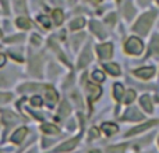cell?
Returning <instances> with one entry per match:
<instances>
[{"label": "cell", "instance_id": "6da1fadb", "mask_svg": "<svg viewBox=\"0 0 159 153\" xmlns=\"http://www.w3.org/2000/svg\"><path fill=\"white\" fill-rule=\"evenodd\" d=\"M155 17H157V13L155 11H149V13H145L140 17V20L137 21V24L134 25V31L141 35H145L147 32L149 31L152 22H154Z\"/></svg>", "mask_w": 159, "mask_h": 153}, {"label": "cell", "instance_id": "7a4b0ae2", "mask_svg": "<svg viewBox=\"0 0 159 153\" xmlns=\"http://www.w3.org/2000/svg\"><path fill=\"white\" fill-rule=\"evenodd\" d=\"M124 49H126V52L129 53V55H140V53L143 52V49H144V45L138 38L133 36V38H130L129 41L126 42Z\"/></svg>", "mask_w": 159, "mask_h": 153}, {"label": "cell", "instance_id": "3957f363", "mask_svg": "<svg viewBox=\"0 0 159 153\" xmlns=\"http://www.w3.org/2000/svg\"><path fill=\"white\" fill-rule=\"evenodd\" d=\"M96 53H98L99 59H102V60L110 59L112 57V53H113V46L110 43L99 45V46H96Z\"/></svg>", "mask_w": 159, "mask_h": 153}, {"label": "cell", "instance_id": "277c9868", "mask_svg": "<svg viewBox=\"0 0 159 153\" xmlns=\"http://www.w3.org/2000/svg\"><path fill=\"white\" fill-rule=\"evenodd\" d=\"M85 89H87V96H88V100L89 102H95L102 93L101 88L96 86V85H92V84H87L85 85Z\"/></svg>", "mask_w": 159, "mask_h": 153}, {"label": "cell", "instance_id": "5b68a950", "mask_svg": "<svg viewBox=\"0 0 159 153\" xmlns=\"http://www.w3.org/2000/svg\"><path fill=\"white\" fill-rule=\"evenodd\" d=\"M144 118V116L141 114L140 111H138L137 109H130V110H127L126 111V114H124V117H123V120H131V121H140V120H143Z\"/></svg>", "mask_w": 159, "mask_h": 153}, {"label": "cell", "instance_id": "8992f818", "mask_svg": "<svg viewBox=\"0 0 159 153\" xmlns=\"http://www.w3.org/2000/svg\"><path fill=\"white\" fill-rule=\"evenodd\" d=\"M134 74L137 76H140V78H143V79H148V78H151V76L155 74V70L152 68V67H144V68L135 70Z\"/></svg>", "mask_w": 159, "mask_h": 153}, {"label": "cell", "instance_id": "52a82bcc", "mask_svg": "<svg viewBox=\"0 0 159 153\" xmlns=\"http://www.w3.org/2000/svg\"><path fill=\"white\" fill-rule=\"evenodd\" d=\"M92 60V55H91V50L89 47H87V49L82 52L81 57H80V61H78V68H84L85 66H87L89 61Z\"/></svg>", "mask_w": 159, "mask_h": 153}, {"label": "cell", "instance_id": "ba28073f", "mask_svg": "<svg viewBox=\"0 0 159 153\" xmlns=\"http://www.w3.org/2000/svg\"><path fill=\"white\" fill-rule=\"evenodd\" d=\"M78 141H80V138H74V139H70V141H67V142H64L63 145L60 146V148H57V149H56V152H57V153H60V152H67V151H71V149L74 148V146H77Z\"/></svg>", "mask_w": 159, "mask_h": 153}, {"label": "cell", "instance_id": "9c48e42d", "mask_svg": "<svg viewBox=\"0 0 159 153\" xmlns=\"http://www.w3.org/2000/svg\"><path fill=\"white\" fill-rule=\"evenodd\" d=\"M91 29H92L93 33H96V36H99L101 39H103L106 36V32H105L103 27H102L99 22H95V21H91Z\"/></svg>", "mask_w": 159, "mask_h": 153}, {"label": "cell", "instance_id": "30bf717a", "mask_svg": "<svg viewBox=\"0 0 159 153\" xmlns=\"http://www.w3.org/2000/svg\"><path fill=\"white\" fill-rule=\"evenodd\" d=\"M157 123V121H149V123H147V124H144V125H140V127H135V128H133V129H130L129 132H127V135L129 137H131V135H134V134H138V132H143V131H145V129H148V128H151L154 124Z\"/></svg>", "mask_w": 159, "mask_h": 153}, {"label": "cell", "instance_id": "8fae6325", "mask_svg": "<svg viewBox=\"0 0 159 153\" xmlns=\"http://www.w3.org/2000/svg\"><path fill=\"white\" fill-rule=\"evenodd\" d=\"M102 129H103V132L107 135V137H110V135L116 134V132L119 131V127L113 123H105L103 125H102Z\"/></svg>", "mask_w": 159, "mask_h": 153}, {"label": "cell", "instance_id": "7c38bea8", "mask_svg": "<svg viewBox=\"0 0 159 153\" xmlns=\"http://www.w3.org/2000/svg\"><path fill=\"white\" fill-rule=\"evenodd\" d=\"M27 128H20L17 129L16 132H14V135L11 137V141H13L14 143H21V141L24 139V137L27 135Z\"/></svg>", "mask_w": 159, "mask_h": 153}, {"label": "cell", "instance_id": "4fadbf2b", "mask_svg": "<svg viewBox=\"0 0 159 153\" xmlns=\"http://www.w3.org/2000/svg\"><path fill=\"white\" fill-rule=\"evenodd\" d=\"M140 103H141V106L144 107V110H145L147 113H152V103H151V98H149L148 95L141 96Z\"/></svg>", "mask_w": 159, "mask_h": 153}, {"label": "cell", "instance_id": "5bb4252c", "mask_svg": "<svg viewBox=\"0 0 159 153\" xmlns=\"http://www.w3.org/2000/svg\"><path fill=\"white\" fill-rule=\"evenodd\" d=\"M103 68L106 70V71L109 72L110 75H120V67H119L117 64H113V63H110V64H105Z\"/></svg>", "mask_w": 159, "mask_h": 153}, {"label": "cell", "instance_id": "9a60e30c", "mask_svg": "<svg viewBox=\"0 0 159 153\" xmlns=\"http://www.w3.org/2000/svg\"><path fill=\"white\" fill-rule=\"evenodd\" d=\"M46 96H48V102H49L50 106H53V104L57 102V93H56L55 89H52V88H46Z\"/></svg>", "mask_w": 159, "mask_h": 153}, {"label": "cell", "instance_id": "2e32d148", "mask_svg": "<svg viewBox=\"0 0 159 153\" xmlns=\"http://www.w3.org/2000/svg\"><path fill=\"white\" fill-rule=\"evenodd\" d=\"M149 52L155 56H159V35L154 36V39L151 41V47H149Z\"/></svg>", "mask_w": 159, "mask_h": 153}, {"label": "cell", "instance_id": "e0dca14e", "mask_svg": "<svg viewBox=\"0 0 159 153\" xmlns=\"http://www.w3.org/2000/svg\"><path fill=\"white\" fill-rule=\"evenodd\" d=\"M16 24H17V27L21 28V29H30L31 28V21L30 20H27V18H22V17L17 18Z\"/></svg>", "mask_w": 159, "mask_h": 153}, {"label": "cell", "instance_id": "ac0fdd59", "mask_svg": "<svg viewBox=\"0 0 159 153\" xmlns=\"http://www.w3.org/2000/svg\"><path fill=\"white\" fill-rule=\"evenodd\" d=\"M123 93H124V89L120 84H116L115 86H113V95H115L116 100H120V99L123 98Z\"/></svg>", "mask_w": 159, "mask_h": 153}, {"label": "cell", "instance_id": "d6986e66", "mask_svg": "<svg viewBox=\"0 0 159 153\" xmlns=\"http://www.w3.org/2000/svg\"><path fill=\"white\" fill-rule=\"evenodd\" d=\"M42 131L46 134H59V128L55 127L53 124H43L42 125Z\"/></svg>", "mask_w": 159, "mask_h": 153}, {"label": "cell", "instance_id": "ffe728a7", "mask_svg": "<svg viewBox=\"0 0 159 153\" xmlns=\"http://www.w3.org/2000/svg\"><path fill=\"white\" fill-rule=\"evenodd\" d=\"M85 25V20L84 18H75L71 21V24H70V28L71 29H80V28H82Z\"/></svg>", "mask_w": 159, "mask_h": 153}, {"label": "cell", "instance_id": "44dd1931", "mask_svg": "<svg viewBox=\"0 0 159 153\" xmlns=\"http://www.w3.org/2000/svg\"><path fill=\"white\" fill-rule=\"evenodd\" d=\"M63 18H64V15H63V11L61 10H55L53 11V20H55L56 25H60L61 22H63Z\"/></svg>", "mask_w": 159, "mask_h": 153}, {"label": "cell", "instance_id": "7402d4cb", "mask_svg": "<svg viewBox=\"0 0 159 153\" xmlns=\"http://www.w3.org/2000/svg\"><path fill=\"white\" fill-rule=\"evenodd\" d=\"M14 6H16V10L18 13H25L27 8H25V0H14Z\"/></svg>", "mask_w": 159, "mask_h": 153}, {"label": "cell", "instance_id": "603a6c76", "mask_svg": "<svg viewBox=\"0 0 159 153\" xmlns=\"http://www.w3.org/2000/svg\"><path fill=\"white\" fill-rule=\"evenodd\" d=\"M135 99V92L133 89H130V90H127V93H126V98H124V103L126 104H130L133 100Z\"/></svg>", "mask_w": 159, "mask_h": 153}, {"label": "cell", "instance_id": "cb8c5ba5", "mask_svg": "<svg viewBox=\"0 0 159 153\" xmlns=\"http://www.w3.org/2000/svg\"><path fill=\"white\" fill-rule=\"evenodd\" d=\"M124 13H126L127 18H131V17L134 15V8L131 7V3H126V6H124Z\"/></svg>", "mask_w": 159, "mask_h": 153}, {"label": "cell", "instance_id": "d4e9b609", "mask_svg": "<svg viewBox=\"0 0 159 153\" xmlns=\"http://www.w3.org/2000/svg\"><path fill=\"white\" fill-rule=\"evenodd\" d=\"M59 113H60V116H67L70 113V106H69V103H67V102H63V103H61Z\"/></svg>", "mask_w": 159, "mask_h": 153}, {"label": "cell", "instance_id": "484cf974", "mask_svg": "<svg viewBox=\"0 0 159 153\" xmlns=\"http://www.w3.org/2000/svg\"><path fill=\"white\" fill-rule=\"evenodd\" d=\"M92 78H93V81H96V82H103L105 81V75H103L102 71H93Z\"/></svg>", "mask_w": 159, "mask_h": 153}, {"label": "cell", "instance_id": "4316f807", "mask_svg": "<svg viewBox=\"0 0 159 153\" xmlns=\"http://www.w3.org/2000/svg\"><path fill=\"white\" fill-rule=\"evenodd\" d=\"M38 21L41 22V24L43 25L45 28H50V20L48 18L46 15H39L38 17Z\"/></svg>", "mask_w": 159, "mask_h": 153}, {"label": "cell", "instance_id": "83f0119b", "mask_svg": "<svg viewBox=\"0 0 159 153\" xmlns=\"http://www.w3.org/2000/svg\"><path fill=\"white\" fill-rule=\"evenodd\" d=\"M11 99L10 93H0V103H7Z\"/></svg>", "mask_w": 159, "mask_h": 153}, {"label": "cell", "instance_id": "f1b7e54d", "mask_svg": "<svg viewBox=\"0 0 159 153\" xmlns=\"http://www.w3.org/2000/svg\"><path fill=\"white\" fill-rule=\"evenodd\" d=\"M31 104H32V106H41L42 98H39V96H34V98L31 99Z\"/></svg>", "mask_w": 159, "mask_h": 153}, {"label": "cell", "instance_id": "f546056e", "mask_svg": "<svg viewBox=\"0 0 159 153\" xmlns=\"http://www.w3.org/2000/svg\"><path fill=\"white\" fill-rule=\"evenodd\" d=\"M31 42H32L35 46H38V45L41 43V38H39L38 35H32V36H31Z\"/></svg>", "mask_w": 159, "mask_h": 153}, {"label": "cell", "instance_id": "4dcf8cb0", "mask_svg": "<svg viewBox=\"0 0 159 153\" xmlns=\"http://www.w3.org/2000/svg\"><path fill=\"white\" fill-rule=\"evenodd\" d=\"M107 153H123L121 148H107Z\"/></svg>", "mask_w": 159, "mask_h": 153}, {"label": "cell", "instance_id": "1f68e13d", "mask_svg": "<svg viewBox=\"0 0 159 153\" xmlns=\"http://www.w3.org/2000/svg\"><path fill=\"white\" fill-rule=\"evenodd\" d=\"M89 134H91V137H92V138L99 137V129H98V128H92V129H91Z\"/></svg>", "mask_w": 159, "mask_h": 153}, {"label": "cell", "instance_id": "d6a6232c", "mask_svg": "<svg viewBox=\"0 0 159 153\" xmlns=\"http://www.w3.org/2000/svg\"><path fill=\"white\" fill-rule=\"evenodd\" d=\"M6 60H7V57H6L4 55H2V53H0V67H3L6 64Z\"/></svg>", "mask_w": 159, "mask_h": 153}, {"label": "cell", "instance_id": "836d02e7", "mask_svg": "<svg viewBox=\"0 0 159 153\" xmlns=\"http://www.w3.org/2000/svg\"><path fill=\"white\" fill-rule=\"evenodd\" d=\"M2 6H3V10L8 14V4H7V0H2Z\"/></svg>", "mask_w": 159, "mask_h": 153}, {"label": "cell", "instance_id": "e575fe53", "mask_svg": "<svg viewBox=\"0 0 159 153\" xmlns=\"http://www.w3.org/2000/svg\"><path fill=\"white\" fill-rule=\"evenodd\" d=\"M115 14H110V17H107L106 18V22H109V24H115Z\"/></svg>", "mask_w": 159, "mask_h": 153}, {"label": "cell", "instance_id": "d590c367", "mask_svg": "<svg viewBox=\"0 0 159 153\" xmlns=\"http://www.w3.org/2000/svg\"><path fill=\"white\" fill-rule=\"evenodd\" d=\"M89 153H101V152H99V151H91Z\"/></svg>", "mask_w": 159, "mask_h": 153}, {"label": "cell", "instance_id": "8d00e7d4", "mask_svg": "<svg viewBox=\"0 0 159 153\" xmlns=\"http://www.w3.org/2000/svg\"><path fill=\"white\" fill-rule=\"evenodd\" d=\"M89 2H92V3H98V2H101V0H89Z\"/></svg>", "mask_w": 159, "mask_h": 153}, {"label": "cell", "instance_id": "74e56055", "mask_svg": "<svg viewBox=\"0 0 159 153\" xmlns=\"http://www.w3.org/2000/svg\"><path fill=\"white\" fill-rule=\"evenodd\" d=\"M0 36H2V31H0Z\"/></svg>", "mask_w": 159, "mask_h": 153}, {"label": "cell", "instance_id": "f35d334b", "mask_svg": "<svg viewBox=\"0 0 159 153\" xmlns=\"http://www.w3.org/2000/svg\"><path fill=\"white\" fill-rule=\"evenodd\" d=\"M158 3H159V0H158Z\"/></svg>", "mask_w": 159, "mask_h": 153}]
</instances>
